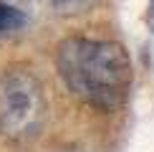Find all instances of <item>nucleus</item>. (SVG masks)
Here are the masks:
<instances>
[{"instance_id": "f257e3e1", "label": "nucleus", "mask_w": 154, "mask_h": 152, "mask_svg": "<svg viewBox=\"0 0 154 152\" xmlns=\"http://www.w3.org/2000/svg\"><path fill=\"white\" fill-rule=\"evenodd\" d=\"M58 71L68 91L88 106L114 112L124 104L131 86V63L114 41L66 38L58 46Z\"/></svg>"}, {"instance_id": "f03ea898", "label": "nucleus", "mask_w": 154, "mask_h": 152, "mask_svg": "<svg viewBox=\"0 0 154 152\" xmlns=\"http://www.w3.org/2000/svg\"><path fill=\"white\" fill-rule=\"evenodd\" d=\"M48 104L38 79L28 68L13 66L0 76V135L10 142H28L41 135Z\"/></svg>"}, {"instance_id": "7ed1b4c3", "label": "nucleus", "mask_w": 154, "mask_h": 152, "mask_svg": "<svg viewBox=\"0 0 154 152\" xmlns=\"http://www.w3.org/2000/svg\"><path fill=\"white\" fill-rule=\"evenodd\" d=\"M25 23V15L20 10L10 8V5L0 3V33H10V30H18Z\"/></svg>"}, {"instance_id": "20e7f679", "label": "nucleus", "mask_w": 154, "mask_h": 152, "mask_svg": "<svg viewBox=\"0 0 154 152\" xmlns=\"http://www.w3.org/2000/svg\"><path fill=\"white\" fill-rule=\"evenodd\" d=\"M51 5L56 8V13L61 15H81L88 8H94L96 0H51Z\"/></svg>"}, {"instance_id": "39448f33", "label": "nucleus", "mask_w": 154, "mask_h": 152, "mask_svg": "<svg viewBox=\"0 0 154 152\" xmlns=\"http://www.w3.org/2000/svg\"><path fill=\"white\" fill-rule=\"evenodd\" d=\"M146 25H149V30L154 33V0H149V10H146Z\"/></svg>"}]
</instances>
